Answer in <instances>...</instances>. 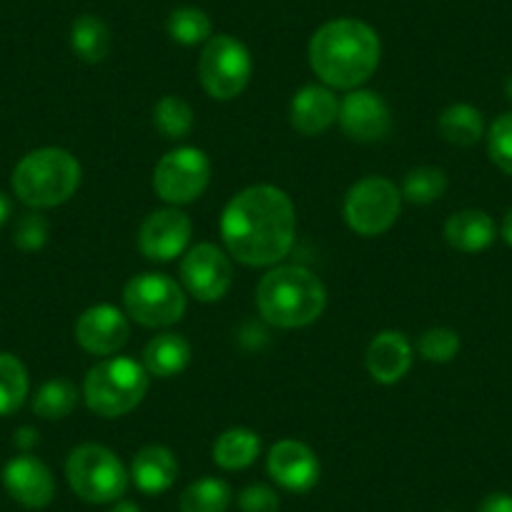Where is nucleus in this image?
<instances>
[{
  "instance_id": "f03ea898",
  "label": "nucleus",
  "mask_w": 512,
  "mask_h": 512,
  "mask_svg": "<svg viewBox=\"0 0 512 512\" xmlns=\"http://www.w3.org/2000/svg\"><path fill=\"white\" fill-rule=\"evenodd\" d=\"M382 58V43L369 23L337 18L324 23L309 41V66L319 81L337 91L362 88L374 76Z\"/></svg>"
},
{
  "instance_id": "393cba45",
  "label": "nucleus",
  "mask_w": 512,
  "mask_h": 512,
  "mask_svg": "<svg viewBox=\"0 0 512 512\" xmlns=\"http://www.w3.org/2000/svg\"><path fill=\"white\" fill-rule=\"evenodd\" d=\"M28 390H31V382H28L26 364L16 354L0 352V417L21 410Z\"/></svg>"
},
{
  "instance_id": "b1692460",
  "label": "nucleus",
  "mask_w": 512,
  "mask_h": 512,
  "mask_svg": "<svg viewBox=\"0 0 512 512\" xmlns=\"http://www.w3.org/2000/svg\"><path fill=\"white\" fill-rule=\"evenodd\" d=\"M440 136L452 146H475L485 136V118L470 103H452L440 113Z\"/></svg>"
},
{
  "instance_id": "c85d7f7f",
  "label": "nucleus",
  "mask_w": 512,
  "mask_h": 512,
  "mask_svg": "<svg viewBox=\"0 0 512 512\" xmlns=\"http://www.w3.org/2000/svg\"><path fill=\"white\" fill-rule=\"evenodd\" d=\"M166 31H169L171 41L179 43V46H201V43L209 41L214 36V26H211V18L206 16L201 8L184 6L171 11L169 21H166Z\"/></svg>"
},
{
  "instance_id": "cd10ccee",
  "label": "nucleus",
  "mask_w": 512,
  "mask_h": 512,
  "mask_svg": "<svg viewBox=\"0 0 512 512\" xmlns=\"http://www.w3.org/2000/svg\"><path fill=\"white\" fill-rule=\"evenodd\" d=\"M154 126L164 139L181 141L194 131V108L181 96H164L154 106Z\"/></svg>"
},
{
  "instance_id": "4be33fe9",
  "label": "nucleus",
  "mask_w": 512,
  "mask_h": 512,
  "mask_svg": "<svg viewBox=\"0 0 512 512\" xmlns=\"http://www.w3.org/2000/svg\"><path fill=\"white\" fill-rule=\"evenodd\" d=\"M259 452H262V437L249 427H231L216 437L211 455L221 470L234 472L254 465Z\"/></svg>"
},
{
  "instance_id": "6ab92c4d",
  "label": "nucleus",
  "mask_w": 512,
  "mask_h": 512,
  "mask_svg": "<svg viewBox=\"0 0 512 512\" xmlns=\"http://www.w3.org/2000/svg\"><path fill=\"white\" fill-rule=\"evenodd\" d=\"M128 475L144 495H161L179 477V460L169 447L146 445L134 455Z\"/></svg>"
},
{
  "instance_id": "7c9ffc66",
  "label": "nucleus",
  "mask_w": 512,
  "mask_h": 512,
  "mask_svg": "<svg viewBox=\"0 0 512 512\" xmlns=\"http://www.w3.org/2000/svg\"><path fill=\"white\" fill-rule=\"evenodd\" d=\"M460 347H462L460 334L450 327L427 329V332L420 337V344H417L422 359H427V362H435V364L452 362V359L457 357V352H460Z\"/></svg>"
},
{
  "instance_id": "f257e3e1",
  "label": "nucleus",
  "mask_w": 512,
  "mask_h": 512,
  "mask_svg": "<svg viewBox=\"0 0 512 512\" xmlns=\"http://www.w3.org/2000/svg\"><path fill=\"white\" fill-rule=\"evenodd\" d=\"M226 251L246 267H277L297 239V211L287 191L272 184L246 186L221 214Z\"/></svg>"
},
{
  "instance_id": "9b49d317",
  "label": "nucleus",
  "mask_w": 512,
  "mask_h": 512,
  "mask_svg": "<svg viewBox=\"0 0 512 512\" xmlns=\"http://www.w3.org/2000/svg\"><path fill=\"white\" fill-rule=\"evenodd\" d=\"M181 282L196 302H219L234 284V267L219 246L204 241L191 246L181 259Z\"/></svg>"
},
{
  "instance_id": "a878e982",
  "label": "nucleus",
  "mask_w": 512,
  "mask_h": 512,
  "mask_svg": "<svg viewBox=\"0 0 512 512\" xmlns=\"http://www.w3.org/2000/svg\"><path fill=\"white\" fill-rule=\"evenodd\" d=\"M231 505V487L219 477H201L191 482L179 497L181 512H226Z\"/></svg>"
},
{
  "instance_id": "f704fd0d",
  "label": "nucleus",
  "mask_w": 512,
  "mask_h": 512,
  "mask_svg": "<svg viewBox=\"0 0 512 512\" xmlns=\"http://www.w3.org/2000/svg\"><path fill=\"white\" fill-rule=\"evenodd\" d=\"M477 512H512V495L507 492H492L480 502Z\"/></svg>"
},
{
  "instance_id": "39448f33",
  "label": "nucleus",
  "mask_w": 512,
  "mask_h": 512,
  "mask_svg": "<svg viewBox=\"0 0 512 512\" xmlns=\"http://www.w3.org/2000/svg\"><path fill=\"white\" fill-rule=\"evenodd\" d=\"M151 374L131 357H106L88 369L83 379V400L98 417H116L134 412L149 392Z\"/></svg>"
},
{
  "instance_id": "f3484780",
  "label": "nucleus",
  "mask_w": 512,
  "mask_h": 512,
  "mask_svg": "<svg viewBox=\"0 0 512 512\" xmlns=\"http://www.w3.org/2000/svg\"><path fill=\"white\" fill-rule=\"evenodd\" d=\"M339 101L329 86H309L299 88L289 103V121L302 136H319L337 123Z\"/></svg>"
},
{
  "instance_id": "6e6552de",
  "label": "nucleus",
  "mask_w": 512,
  "mask_h": 512,
  "mask_svg": "<svg viewBox=\"0 0 512 512\" xmlns=\"http://www.w3.org/2000/svg\"><path fill=\"white\" fill-rule=\"evenodd\" d=\"M402 191L384 176H364L344 196V221L359 236H382L397 224Z\"/></svg>"
},
{
  "instance_id": "0eeeda50",
  "label": "nucleus",
  "mask_w": 512,
  "mask_h": 512,
  "mask_svg": "<svg viewBox=\"0 0 512 512\" xmlns=\"http://www.w3.org/2000/svg\"><path fill=\"white\" fill-rule=\"evenodd\" d=\"M126 317L149 329H166L186 314V292L176 279L161 272H144L128 279L123 289Z\"/></svg>"
},
{
  "instance_id": "1a4fd4ad",
  "label": "nucleus",
  "mask_w": 512,
  "mask_h": 512,
  "mask_svg": "<svg viewBox=\"0 0 512 512\" xmlns=\"http://www.w3.org/2000/svg\"><path fill=\"white\" fill-rule=\"evenodd\" d=\"M251 71L254 61L239 38L219 33L204 43L199 56V78L204 91L216 101H234L241 96L249 86Z\"/></svg>"
},
{
  "instance_id": "a211bd4d",
  "label": "nucleus",
  "mask_w": 512,
  "mask_h": 512,
  "mask_svg": "<svg viewBox=\"0 0 512 512\" xmlns=\"http://www.w3.org/2000/svg\"><path fill=\"white\" fill-rule=\"evenodd\" d=\"M415 349L402 332L384 329L367 347V372L379 384H397L412 367Z\"/></svg>"
},
{
  "instance_id": "4c0bfd02",
  "label": "nucleus",
  "mask_w": 512,
  "mask_h": 512,
  "mask_svg": "<svg viewBox=\"0 0 512 512\" xmlns=\"http://www.w3.org/2000/svg\"><path fill=\"white\" fill-rule=\"evenodd\" d=\"M500 236L502 241H505L507 246H512V209L507 211L505 219H502V226H500Z\"/></svg>"
},
{
  "instance_id": "dca6fc26",
  "label": "nucleus",
  "mask_w": 512,
  "mask_h": 512,
  "mask_svg": "<svg viewBox=\"0 0 512 512\" xmlns=\"http://www.w3.org/2000/svg\"><path fill=\"white\" fill-rule=\"evenodd\" d=\"M269 477L287 492H309L319 482V457L299 440H279L267 457Z\"/></svg>"
},
{
  "instance_id": "473e14b6",
  "label": "nucleus",
  "mask_w": 512,
  "mask_h": 512,
  "mask_svg": "<svg viewBox=\"0 0 512 512\" xmlns=\"http://www.w3.org/2000/svg\"><path fill=\"white\" fill-rule=\"evenodd\" d=\"M48 219L38 211H31V214H23L21 219L16 221V231H13V241L21 251H38L46 246L48 241Z\"/></svg>"
},
{
  "instance_id": "423d86ee",
  "label": "nucleus",
  "mask_w": 512,
  "mask_h": 512,
  "mask_svg": "<svg viewBox=\"0 0 512 512\" xmlns=\"http://www.w3.org/2000/svg\"><path fill=\"white\" fill-rule=\"evenodd\" d=\"M66 477L71 490L91 505H113L126 495L131 482L121 457L96 442H86L71 450L66 460Z\"/></svg>"
},
{
  "instance_id": "4468645a",
  "label": "nucleus",
  "mask_w": 512,
  "mask_h": 512,
  "mask_svg": "<svg viewBox=\"0 0 512 512\" xmlns=\"http://www.w3.org/2000/svg\"><path fill=\"white\" fill-rule=\"evenodd\" d=\"M76 342L81 349L96 357H111L131 337V324L128 317L113 304H96L88 307L81 317L76 319Z\"/></svg>"
},
{
  "instance_id": "2eb2a0df",
  "label": "nucleus",
  "mask_w": 512,
  "mask_h": 512,
  "mask_svg": "<svg viewBox=\"0 0 512 512\" xmlns=\"http://www.w3.org/2000/svg\"><path fill=\"white\" fill-rule=\"evenodd\" d=\"M3 487L18 505L28 510H43L56 497V480L51 470L31 452L8 460V465L3 467Z\"/></svg>"
},
{
  "instance_id": "9d476101",
  "label": "nucleus",
  "mask_w": 512,
  "mask_h": 512,
  "mask_svg": "<svg viewBox=\"0 0 512 512\" xmlns=\"http://www.w3.org/2000/svg\"><path fill=\"white\" fill-rule=\"evenodd\" d=\"M211 181L209 156L194 146H179L161 156L154 169V191L169 206H184L199 199Z\"/></svg>"
},
{
  "instance_id": "aec40b11",
  "label": "nucleus",
  "mask_w": 512,
  "mask_h": 512,
  "mask_svg": "<svg viewBox=\"0 0 512 512\" xmlns=\"http://www.w3.org/2000/svg\"><path fill=\"white\" fill-rule=\"evenodd\" d=\"M497 226L490 214L480 209H462L447 219L445 239L452 249L462 254H477L485 251L495 241Z\"/></svg>"
},
{
  "instance_id": "f8f14e48",
  "label": "nucleus",
  "mask_w": 512,
  "mask_h": 512,
  "mask_svg": "<svg viewBox=\"0 0 512 512\" xmlns=\"http://www.w3.org/2000/svg\"><path fill=\"white\" fill-rule=\"evenodd\" d=\"M191 226L189 214L179 206L151 211L139 229V249L149 262H174L176 256H184L191 244Z\"/></svg>"
},
{
  "instance_id": "58836bf2",
  "label": "nucleus",
  "mask_w": 512,
  "mask_h": 512,
  "mask_svg": "<svg viewBox=\"0 0 512 512\" xmlns=\"http://www.w3.org/2000/svg\"><path fill=\"white\" fill-rule=\"evenodd\" d=\"M108 512H141V507L136 502H128V500H116L113 507Z\"/></svg>"
},
{
  "instance_id": "72a5a7b5",
  "label": "nucleus",
  "mask_w": 512,
  "mask_h": 512,
  "mask_svg": "<svg viewBox=\"0 0 512 512\" xmlns=\"http://www.w3.org/2000/svg\"><path fill=\"white\" fill-rule=\"evenodd\" d=\"M279 507H282V500H279L277 492L269 485H262V482L244 487L239 492L241 512H279Z\"/></svg>"
},
{
  "instance_id": "5701e85b",
  "label": "nucleus",
  "mask_w": 512,
  "mask_h": 512,
  "mask_svg": "<svg viewBox=\"0 0 512 512\" xmlns=\"http://www.w3.org/2000/svg\"><path fill=\"white\" fill-rule=\"evenodd\" d=\"M71 48L83 63H103L113 48L111 28L98 16H78L71 26Z\"/></svg>"
},
{
  "instance_id": "412c9836",
  "label": "nucleus",
  "mask_w": 512,
  "mask_h": 512,
  "mask_svg": "<svg viewBox=\"0 0 512 512\" xmlns=\"http://www.w3.org/2000/svg\"><path fill=\"white\" fill-rule=\"evenodd\" d=\"M141 364H144L151 377H176V374H181L191 364V344L181 334L161 332L149 339V344L144 347V362Z\"/></svg>"
},
{
  "instance_id": "bb28decb",
  "label": "nucleus",
  "mask_w": 512,
  "mask_h": 512,
  "mask_svg": "<svg viewBox=\"0 0 512 512\" xmlns=\"http://www.w3.org/2000/svg\"><path fill=\"white\" fill-rule=\"evenodd\" d=\"M78 405V390L76 384L66 377L48 379L41 384V390L33 397V412L41 420H63L71 415Z\"/></svg>"
},
{
  "instance_id": "c9c22d12",
  "label": "nucleus",
  "mask_w": 512,
  "mask_h": 512,
  "mask_svg": "<svg viewBox=\"0 0 512 512\" xmlns=\"http://www.w3.org/2000/svg\"><path fill=\"white\" fill-rule=\"evenodd\" d=\"M13 442H16V447L21 452H31L38 445L36 427H18L16 435H13Z\"/></svg>"
},
{
  "instance_id": "2f4dec72",
  "label": "nucleus",
  "mask_w": 512,
  "mask_h": 512,
  "mask_svg": "<svg viewBox=\"0 0 512 512\" xmlns=\"http://www.w3.org/2000/svg\"><path fill=\"white\" fill-rule=\"evenodd\" d=\"M487 154L497 169L512 176V111L502 113L492 121L490 131H487Z\"/></svg>"
},
{
  "instance_id": "e433bc0d",
  "label": "nucleus",
  "mask_w": 512,
  "mask_h": 512,
  "mask_svg": "<svg viewBox=\"0 0 512 512\" xmlns=\"http://www.w3.org/2000/svg\"><path fill=\"white\" fill-rule=\"evenodd\" d=\"M11 214H13L11 199H8V196L3 194V191H0V226L6 224L8 219H11Z\"/></svg>"
},
{
  "instance_id": "20e7f679",
  "label": "nucleus",
  "mask_w": 512,
  "mask_h": 512,
  "mask_svg": "<svg viewBox=\"0 0 512 512\" xmlns=\"http://www.w3.org/2000/svg\"><path fill=\"white\" fill-rule=\"evenodd\" d=\"M81 186V164L66 149L46 146L23 156L13 169V191L31 209H56Z\"/></svg>"
},
{
  "instance_id": "ea45409f",
  "label": "nucleus",
  "mask_w": 512,
  "mask_h": 512,
  "mask_svg": "<svg viewBox=\"0 0 512 512\" xmlns=\"http://www.w3.org/2000/svg\"><path fill=\"white\" fill-rule=\"evenodd\" d=\"M505 93H507V98H510V101H512V73H510V76H507V81H505Z\"/></svg>"
},
{
  "instance_id": "c756f323",
  "label": "nucleus",
  "mask_w": 512,
  "mask_h": 512,
  "mask_svg": "<svg viewBox=\"0 0 512 512\" xmlns=\"http://www.w3.org/2000/svg\"><path fill=\"white\" fill-rule=\"evenodd\" d=\"M400 191H402V199L410 201V204H417V206L435 204L437 199L445 196L447 176L445 171L437 169V166H415V169L407 171Z\"/></svg>"
},
{
  "instance_id": "7ed1b4c3",
  "label": "nucleus",
  "mask_w": 512,
  "mask_h": 512,
  "mask_svg": "<svg viewBox=\"0 0 512 512\" xmlns=\"http://www.w3.org/2000/svg\"><path fill=\"white\" fill-rule=\"evenodd\" d=\"M256 307L272 327L302 329L322 317L327 289L312 269L299 264L272 267L256 287Z\"/></svg>"
},
{
  "instance_id": "ddd939ff",
  "label": "nucleus",
  "mask_w": 512,
  "mask_h": 512,
  "mask_svg": "<svg viewBox=\"0 0 512 512\" xmlns=\"http://www.w3.org/2000/svg\"><path fill=\"white\" fill-rule=\"evenodd\" d=\"M337 121L349 139L359 144H374L390 134L392 111L379 93L354 88L339 101Z\"/></svg>"
}]
</instances>
